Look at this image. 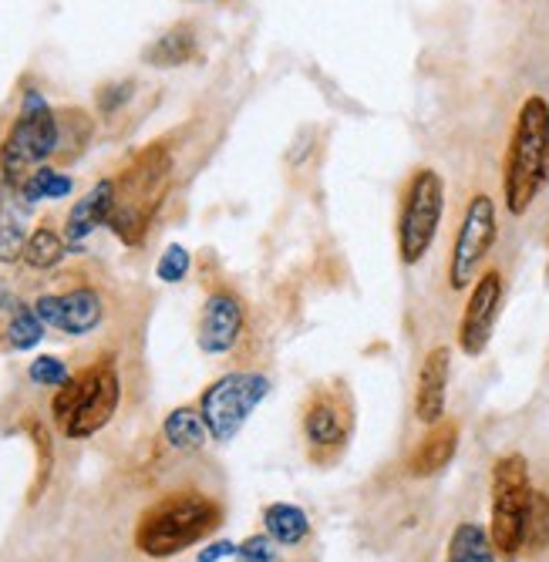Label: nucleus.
<instances>
[{
  "instance_id": "6ab92c4d",
  "label": "nucleus",
  "mask_w": 549,
  "mask_h": 562,
  "mask_svg": "<svg viewBox=\"0 0 549 562\" xmlns=\"http://www.w3.org/2000/svg\"><path fill=\"white\" fill-rule=\"evenodd\" d=\"M264 526L267 536L277 546H301L311 536V519L301 505H290V502H273L264 508Z\"/></svg>"
},
{
  "instance_id": "aec40b11",
  "label": "nucleus",
  "mask_w": 549,
  "mask_h": 562,
  "mask_svg": "<svg viewBox=\"0 0 549 562\" xmlns=\"http://www.w3.org/2000/svg\"><path fill=\"white\" fill-rule=\"evenodd\" d=\"M24 431H27V438L34 445V458H37V462H34V482L27 488V502L37 505L41 495L47 492V485H52V472H55V438H52V431H47V425L41 418H27L24 422Z\"/></svg>"
},
{
  "instance_id": "39448f33",
  "label": "nucleus",
  "mask_w": 549,
  "mask_h": 562,
  "mask_svg": "<svg viewBox=\"0 0 549 562\" xmlns=\"http://www.w3.org/2000/svg\"><path fill=\"white\" fill-rule=\"evenodd\" d=\"M55 151H58V112H52L41 91H27L8 138L0 142V172H4V182L21 186Z\"/></svg>"
},
{
  "instance_id": "bb28decb",
  "label": "nucleus",
  "mask_w": 549,
  "mask_h": 562,
  "mask_svg": "<svg viewBox=\"0 0 549 562\" xmlns=\"http://www.w3.org/2000/svg\"><path fill=\"white\" fill-rule=\"evenodd\" d=\"M44 321L34 314V306H21V311L11 317V324H8V344L14 347V350H31V347H37L41 340H44Z\"/></svg>"
},
{
  "instance_id": "f257e3e1",
  "label": "nucleus",
  "mask_w": 549,
  "mask_h": 562,
  "mask_svg": "<svg viewBox=\"0 0 549 562\" xmlns=\"http://www.w3.org/2000/svg\"><path fill=\"white\" fill-rule=\"evenodd\" d=\"M172 151L163 142H153L138 148L128 159V166L112 179L115 182V206L109 229L115 233L119 243L138 246L153 226L159 206L169 195L172 186Z\"/></svg>"
},
{
  "instance_id": "1a4fd4ad",
  "label": "nucleus",
  "mask_w": 549,
  "mask_h": 562,
  "mask_svg": "<svg viewBox=\"0 0 549 562\" xmlns=\"http://www.w3.org/2000/svg\"><path fill=\"white\" fill-rule=\"evenodd\" d=\"M495 239H498L495 202H492V195L475 192L466 202L462 223H459L456 239H452V252H448V267H445L448 286H452L456 293L459 290H469L479 280V270H482L485 257L492 252Z\"/></svg>"
},
{
  "instance_id": "9d476101",
  "label": "nucleus",
  "mask_w": 549,
  "mask_h": 562,
  "mask_svg": "<svg viewBox=\"0 0 549 562\" xmlns=\"http://www.w3.org/2000/svg\"><path fill=\"white\" fill-rule=\"evenodd\" d=\"M351 404L340 391H317L304 407V438L317 465H330L351 438Z\"/></svg>"
},
{
  "instance_id": "b1692460",
  "label": "nucleus",
  "mask_w": 549,
  "mask_h": 562,
  "mask_svg": "<svg viewBox=\"0 0 549 562\" xmlns=\"http://www.w3.org/2000/svg\"><path fill=\"white\" fill-rule=\"evenodd\" d=\"M91 135H94V122H91V115L85 109H65V112H58V151H55V156L61 162L78 159L81 151L88 148Z\"/></svg>"
},
{
  "instance_id": "412c9836",
  "label": "nucleus",
  "mask_w": 549,
  "mask_h": 562,
  "mask_svg": "<svg viewBox=\"0 0 549 562\" xmlns=\"http://www.w3.org/2000/svg\"><path fill=\"white\" fill-rule=\"evenodd\" d=\"M448 562H498L489 529L479 522H459L448 539Z\"/></svg>"
},
{
  "instance_id": "6e6552de",
  "label": "nucleus",
  "mask_w": 549,
  "mask_h": 562,
  "mask_svg": "<svg viewBox=\"0 0 549 562\" xmlns=\"http://www.w3.org/2000/svg\"><path fill=\"white\" fill-rule=\"evenodd\" d=\"M267 394H270V378L257 371H233L213 381L203 391V401H199V415L206 422L210 438L216 445H229L243 431L246 418L264 404Z\"/></svg>"
},
{
  "instance_id": "5701e85b",
  "label": "nucleus",
  "mask_w": 549,
  "mask_h": 562,
  "mask_svg": "<svg viewBox=\"0 0 549 562\" xmlns=\"http://www.w3.org/2000/svg\"><path fill=\"white\" fill-rule=\"evenodd\" d=\"M65 249H68V239L52 226V223H41L31 229L27 236V246H24V263L31 270H52L65 260Z\"/></svg>"
},
{
  "instance_id": "423d86ee",
  "label": "nucleus",
  "mask_w": 549,
  "mask_h": 562,
  "mask_svg": "<svg viewBox=\"0 0 549 562\" xmlns=\"http://www.w3.org/2000/svg\"><path fill=\"white\" fill-rule=\"evenodd\" d=\"M529 498H533V485H529L526 458L519 451L503 454L492 465V522H489L495 555L503 562H516L523 555Z\"/></svg>"
},
{
  "instance_id": "393cba45",
  "label": "nucleus",
  "mask_w": 549,
  "mask_h": 562,
  "mask_svg": "<svg viewBox=\"0 0 549 562\" xmlns=\"http://www.w3.org/2000/svg\"><path fill=\"white\" fill-rule=\"evenodd\" d=\"M71 189H75L71 176H61V172L47 169V166L34 169L21 182V195L31 202V206H37V202H47V199H65V195H71Z\"/></svg>"
},
{
  "instance_id": "dca6fc26",
  "label": "nucleus",
  "mask_w": 549,
  "mask_h": 562,
  "mask_svg": "<svg viewBox=\"0 0 549 562\" xmlns=\"http://www.w3.org/2000/svg\"><path fill=\"white\" fill-rule=\"evenodd\" d=\"M459 451V422L441 418L438 425L428 428V435L418 441V448L408 458V475L412 479H432L441 469L452 465V458Z\"/></svg>"
},
{
  "instance_id": "f8f14e48",
  "label": "nucleus",
  "mask_w": 549,
  "mask_h": 562,
  "mask_svg": "<svg viewBox=\"0 0 549 562\" xmlns=\"http://www.w3.org/2000/svg\"><path fill=\"white\" fill-rule=\"evenodd\" d=\"M34 314L44 321V327H55L68 337L91 334L105 317V303L91 286H75L68 293H44L34 300Z\"/></svg>"
},
{
  "instance_id": "a878e982",
  "label": "nucleus",
  "mask_w": 549,
  "mask_h": 562,
  "mask_svg": "<svg viewBox=\"0 0 549 562\" xmlns=\"http://www.w3.org/2000/svg\"><path fill=\"white\" fill-rule=\"evenodd\" d=\"M549 549V495L533 488L529 513H526V536H523V555H539Z\"/></svg>"
},
{
  "instance_id": "0eeeda50",
  "label": "nucleus",
  "mask_w": 549,
  "mask_h": 562,
  "mask_svg": "<svg viewBox=\"0 0 549 562\" xmlns=\"http://www.w3.org/2000/svg\"><path fill=\"white\" fill-rule=\"evenodd\" d=\"M445 216V179L435 169L412 172L402 210H397V260L405 267H418L438 236Z\"/></svg>"
},
{
  "instance_id": "2f4dec72",
  "label": "nucleus",
  "mask_w": 549,
  "mask_h": 562,
  "mask_svg": "<svg viewBox=\"0 0 549 562\" xmlns=\"http://www.w3.org/2000/svg\"><path fill=\"white\" fill-rule=\"evenodd\" d=\"M226 555H236V546L226 542V539H220V542H210L195 559H199V562H220V559H226Z\"/></svg>"
},
{
  "instance_id": "c756f323",
  "label": "nucleus",
  "mask_w": 549,
  "mask_h": 562,
  "mask_svg": "<svg viewBox=\"0 0 549 562\" xmlns=\"http://www.w3.org/2000/svg\"><path fill=\"white\" fill-rule=\"evenodd\" d=\"M132 91H135L132 81H112V85H105V88H98V94H94L98 112H102V115H115V112L125 105V101L132 98Z\"/></svg>"
},
{
  "instance_id": "2eb2a0df",
  "label": "nucleus",
  "mask_w": 549,
  "mask_h": 562,
  "mask_svg": "<svg viewBox=\"0 0 549 562\" xmlns=\"http://www.w3.org/2000/svg\"><path fill=\"white\" fill-rule=\"evenodd\" d=\"M112 206H115V182L112 179H102V182H94L65 220V239L71 246H81L98 226H109L112 220Z\"/></svg>"
},
{
  "instance_id": "4be33fe9",
  "label": "nucleus",
  "mask_w": 549,
  "mask_h": 562,
  "mask_svg": "<svg viewBox=\"0 0 549 562\" xmlns=\"http://www.w3.org/2000/svg\"><path fill=\"white\" fill-rule=\"evenodd\" d=\"M163 435L176 451H195L206 445V422L195 407H176V412L166 415L163 422Z\"/></svg>"
},
{
  "instance_id": "7ed1b4c3",
  "label": "nucleus",
  "mask_w": 549,
  "mask_h": 562,
  "mask_svg": "<svg viewBox=\"0 0 549 562\" xmlns=\"http://www.w3.org/2000/svg\"><path fill=\"white\" fill-rule=\"evenodd\" d=\"M223 522V505L203 492H172L138 516L135 549L148 559H172L203 542Z\"/></svg>"
},
{
  "instance_id": "cd10ccee",
  "label": "nucleus",
  "mask_w": 549,
  "mask_h": 562,
  "mask_svg": "<svg viewBox=\"0 0 549 562\" xmlns=\"http://www.w3.org/2000/svg\"><path fill=\"white\" fill-rule=\"evenodd\" d=\"M189 267H192L189 249L179 246V243H172V246H166V252H163L159 263H156V277L163 283H182L189 277Z\"/></svg>"
},
{
  "instance_id": "f03ea898",
  "label": "nucleus",
  "mask_w": 549,
  "mask_h": 562,
  "mask_svg": "<svg viewBox=\"0 0 549 562\" xmlns=\"http://www.w3.org/2000/svg\"><path fill=\"white\" fill-rule=\"evenodd\" d=\"M549 186V101L529 94L519 112L503 159V202L509 216H526Z\"/></svg>"
},
{
  "instance_id": "4468645a",
  "label": "nucleus",
  "mask_w": 549,
  "mask_h": 562,
  "mask_svg": "<svg viewBox=\"0 0 549 562\" xmlns=\"http://www.w3.org/2000/svg\"><path fill=\"white\" fill-rule=\"evenodd\" d=\"M448 378H452V350H448V344H435L425 353L415 384V418L428 428L445 418Z\"/></svg>"
},
{
  "instance_id": "7c9ffc66",
  "label": "nucleus",
  "mask_w": 549,
  "mask_h": 562,
  "mask_svg": "<svg viewBox=\"0 0 549 562\" xmlns=\"http://www.w3.org/2000/svg\"><path fill=\"white\" fill-rule=\"evenodd\" d=\"M236 562H277V549L270 536H249L236 546Z\"/></svg>"
},
{
  "instance_id": "c85d7f7f",
  "label": "nucleus",
  "mask_w": 549,
  "mask_h": 562,
  "mask_svg": "<svg viewBox=\"0 0 549 562\" xmlns=\"http://www.w3.org/2000/svg\"><path fill=\"white\" fill-rule=\"evenodd\" d=\"M27 378H31L34 384H41V387H61V384L71 378V371H68L65 361H58V357L44 353V357H34V361H31Z\"/></svg>"
},
{
  "instance_id": "9b49d317",
  "label": "nucleus",
  "mask_w": 549,
  "mask_h": 562,
  "mask_svg": "<svg viewBox=\"0 0 549 562\" xmlns=\"http://www.w3.org/2000/svg\"><path fill=\"white\" fill-rule=\"evenodd\" d=\"M503 300H506V280L498 270H485L479 273V280L469 286V300L459 321V350L466 357H482L492 330L498 324V314H503Z\"/></svg>"
},
{
  "instance_id": "f3484780",
  "label": "nucleus",
  "mask_w": 549,
  "mask_h": 562,
  "mask_svg": "<svg viewBox=\"0 0 549 562\" xmlns=\"http://www.w3.org/2000/svg\"><path fill=\"white\" fill-rule=\"evenodd\" d=\"M27 210H31V202L21 195V186L4 182V189H0V263L24 260V246L31 236Z\"/></svg>"
},
{
  "instance_id": "a211bd4d",
  "label": "nucleus",
  "mask_w": 549,
  "mask_h": 562,
  "mask_svg": "<svg viewBox=\"0 0 549 562\" xmlns=\"http://www.w3.org/2000/svg\"><path fill=\"white\" fill-rule=\"evenodd\" d=\"M195 55H199V41H195L192 24H176L153 47H145L142 58L153 68H179V65L195 61Z\"/></svg>"
},
{
  "instance_id": "ddd939ff",
  "label": "nucleus",
  "mask_w": 549,
  "mask_h": 562,
  "mask_svg": "<svg viewBox=\"0 0 549 562\" xmlns=\"http://www.w3.org/2000/svg\"><path fill=\"white\" fill-rule=\"evenodd\" d=\"M243 327H246L243 300L229 290H213L203 303V317H199V350L203 353L233 350Z\"/></svg>"
},
{
  "instance_id": "20e7f679",
  "label": "nucleus",
  "mask_w": 549,
  "mask_h": 562,
  "mask_svg": "<svg viewBox=\"0 0 549 562\" xmlns=\"http://www.w3.org/2000/svg\"><path fill=\"white\" fill-rule=\"evenodd\" d=\"M119 401H122L119 371L112 364V357H102V361H94L81 374H71L58 387L52 401V415L65 438H91L115 418Z\"/></svg>"
}]
</instances>
